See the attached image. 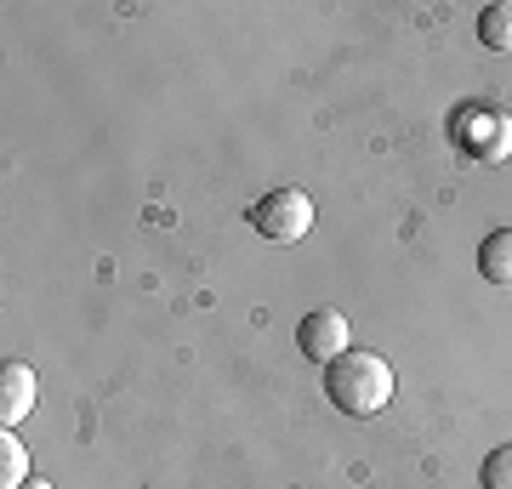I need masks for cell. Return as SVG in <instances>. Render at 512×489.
<instances>
[{
    "label": "cell",
    "mask_w": 512,
    "mask_h": 489,
    "mask_svg": "<svg viewBox=\"0 0 512 489\" xmlns=\"http://www.w3.org/2000/svg\"><path fill=\"white\" fill-rule=\"evenodd\" d=\"M444 131H450V148L478 165H501L512 154V114L495 109V103H478V97L473 103H456Z\"/></svg>",
    "instance_id": "obj_2"
},
{
    "label": "cell",
    "mask_w": 512,
    "mask_h": 489,
    "mask_svg": "<svg viewBox=\"0 0 512 489\" xmlns=\"http://www.w3.org/2000/svg\"><path fill=\"white\" fill-rule=\"evenodd\" d=\"M478 484L484 489H512V444H495L478 467Z\"/></svg>",
    "instance_id": "obj_9"
},
{
    "label": "cell",
    "mask_w": 512,
    "mask_h": 489,
    "mask_svg": "<svg viewBox=\"0 0 512 489\" xmlns=\"http://www.w3.org/2000/svg\"><path fill=\"white\" fill-rule=\"evenodd\" d=\"M478 40H484L490 52H512V0H490V6L478 12Z\"/></svg>",
    "instance_id": "obj_7"
},
{
    "label": "cell",
    "mask_w": 512,
    "mask_h": 489,
    "mask_svg": "<svg viewBox=\"0 0 512 489\" xmlns=\"http://www.w3.org/2000/svg\"><path fill=\"white\" fill-rule=\"evenodd\" d=\"M478 273L490 285H512V222L507 228H490V234L478 239Z\"/></svg>",
    "instance_id": "obj_6"
},
{
    "label": "cell",
    "mask_w": 512,
    "mask_h": 489,
    "mask_svg": "<svg viewBox=\"0 0 512 489\" xmlns=\"http://www.w3.org/2000/svg\"><path fill=\"white\" fill-rule=\"evenodd\" d=\"M23 489H52V484H23Z\"/></svg>",
    "instance_id": "obj_10"
},
{
    "label": "cell",
    "mask_w": 512,
    "mask_h": 489,
    "mask_svg": "<svg viewBox=\"0 0 512 489\" xmlns=\"http://www.w3.org/2000/svg\"><path fill=\"white\" fill-rule=\"evenodd\" d=\"M296 347H302L313 364H336L342 353H348V319H342L336 308L302 313V325H296Z\"/></svg>",
    "instance_id": "obj_4"
},
{
    "label": "cell",
    "mask_w": 512,
    "mask_h": 489,
    "mask_svg": "<svg viewBox=\"0 0 512 489\" xmlns=\"http://www.w3.org/2000/svg\"><path fill=\"white\" fill-rule=\"evenodd\" d=\"M251 228L262 239H274V245H296L313 228V200L302 188H274V194H262L251 205Z\"/></svg>",
    "instance_id": "obj_3"
},
{
    "label": "cell",
    "mask_w": 512,
    "mask_h": 489,
    "mask_svg": "<svg viewBox=\"0 0 512 489\" xmlns=\"http://www.w3.org/2000/svg\"><path fill=\"white\" fill-rule=\"evenodd\" d=\"M35 410V370L18 359H6L0 370V421H6V433H12V421H23Z\"/></svg>",
    "instance_id": "obj_5"
},
{
    "label": "cell",
    "mask_w": 512,
    "mask_h": 489,
    "mask_svg": "<svg viewBox=\"0 0 512 489\" xmlns=\"http://www.w3.org/2000/svg\"><path fill=\"white\" fill-rule=\"evenodd\" d=\"M23 484H29V450L6 433L0 438V489H23Z\"/></svg>",
    "instance_id": "obj_8"
},
{
    "label": "cell",
    "mask_w": 512,
    "mask_h": 489,
    "mask_svg": "<svg viewBox=\"0 0 512 489\" xmlns=\"http://www.w3.org/2000/svg\"><path fill=\"white\" fill-rule=\"evenodd\" d=\"M325 399L342 410V416H382L393 404V364L382 353H342L336 364H325Z\"/></svg>",
    "instance_id": "obj_1"
}]
</instances>
